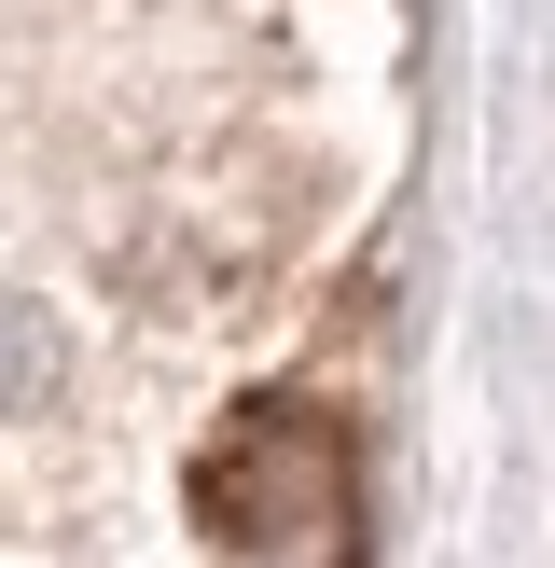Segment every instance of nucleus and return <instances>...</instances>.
<instances>
[{"label": "nucleus", "mask_w": 555, "mask_h": 568, "mask_svg": "<svg viewBox=\"0 0 555 568\" xmlns=\"http://www.w3.org/2000/svg\"><path fill=\"white\" fill-rule=\"evenodd\" d=\"M56 375H70V347H56V320L28 292H0V416H42Z\"/></svg>", "instance_id": "2"}, {"label": "nucleus", "mask_w": 555, "mask_h": 568, "mask_svg": "<svg viewBox=\"0 0 555 568\" xmlns=\"http://www.w3.org/2000/svg\"><path fill=\"white\" fill-rule=\"evenodd\" d=\"M194 527L236 568H361V458L320 403H236L194 458Z\"/></svg>", "instance_id": "1"}]
</instances>
